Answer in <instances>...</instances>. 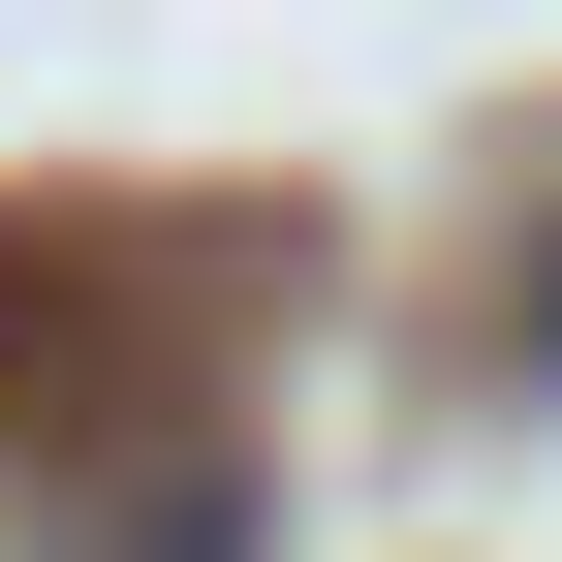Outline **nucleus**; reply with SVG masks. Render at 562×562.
I'll list each match as a JSON object with an SVG mask.
<instances>
[{"label": "nucleus", "instance_id": "f03ea898", "mask_svg": "<svg viewBox=\"0 0 562 562\" xmlns=\"http://www.w3.org/2000/svg\"><path fill=\"white\" fill-rule=\"evenodd\" d=\"M531 375H562V281H531Z\"/></svg>", "mask_w": 562, "mask_h": 562}, {"label": "nucleus", "instance_id": "f257e3e1", "mask_svg": "<svg viewBox=\"0 0 562 562\" xmlns=\"http://www.w3.org/2000/svg\"><path fill=\"white\" fill-rule=\"evenodd\" d=\"M157 562H250V501H220V469H188V501H157Z\"/></svg>", "mask_w": 562, "mask_h": 562}]
</instances>
